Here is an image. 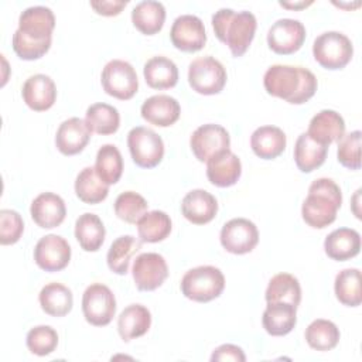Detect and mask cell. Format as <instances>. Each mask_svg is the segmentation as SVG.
<instances>
[{
	"mask_svg": "<svg viewBox=\"0 0 362 362\" xmlns=\"http://www.w3.org/2000/svg\"><path fill=\"white\" fill-rule=\"evenodd\" d=\"M315 61L325 69H342L354 55L351 40L339 31H325L313 44Z\"/></svg>",
	"mask_w": 362,
	"mask_h": 362,
	"instance_id": "8992f818",
	"label": "cell"
},
{
	"mask_svg": "<svg viewBox=\"0 0 362 362\" xmlns=\"http://www.w3.org/2000/svg\"><path fill=\"white\" fill-rule=\"evenodd\" d=\"M133 25L146 35L158 33L165 21V8L156 0H143L132 10Z\"/></svg>",
	"mask_w": 362,
	"mask_h": 362,
	"instance_id": "f546056e",
	"label": "cell"
},
{
	"mask_svg": "<svg viewBox=\"0 0 362 362\" xmlns=\"http://www.w3.org/2000/svg\"><path fill=\"white\" fill-rule=\"evenodd\" d=\"M297 307L290 303H267L262 324L269 335L283 337L293 331L297 322Z\"/></svg>",
	"mask_w": 362,
	"mask_h": 362,
	"instance_id": "484cf974",
	"label": "cell"
},
{
	"mask_svg": "<svg viewBox=\"0 0 362 362\" xmlns=\"http://www.w3.org/2000/svg\"><path fill=\"white\" fill-rule=\"evenodd\" d=\"M103 90L120 100L132 99L139 89V79L133 65L123 59L109 61L100 75Z\"/></svg>",
	"mask_w": 362,
	"mask_h": 362,
	"instance_id": "9c48e42d",
	"label": "cell"
},
{
	"mask_svg": "<svg viewBox=\"0 0 362 362\" xmlns=\"http://www.w3.org/2000/svg\"><path fill=\"white\" fill-rule=\"evenodd\" d=\"M338 161L349 168L359 170L361 168V132L354 130L348 134H344L338 141Z\"/></svg>",
	"mask_w": 362,
	"mask_h": 362,
	"instance_id": "7bdbcfd3",
	"label": "cell"
},
{
	"mask_svg": "<svg viewBox=\"0 0 362 362\" xmlns=\"http://www.w3.org/2000/svg\"><path fill=\"white\" fill-rule=\"evenodd\" d=\"M85 123L92 133L113 134L120 126L119 110L107 103H93L86 109Z\"/></svg>",
	"mask_w": 362,
	"mask_h": 362,
	"instance_id": "d590c367",
	"label": "cell"
},
{
	"mask_svg": "<svg viewBox=\"0 0 362 362\" xmlns=\"http://www.w3.org/2000/svg\"><path fill=\"white\" fill-rule=\"evenodd\" d=\"M211 361H233V362H245L246 356L242 351L240 346L233 345V344H223L221 346H218L212 355H211Z\"/></svg>",
	"mask_w": 362,
	"mask_h": 362,
	"instance_id": "f6af8a7d",
	"label": "cell"
},
{
	"mask_svg": "<svg viewBox=\"0 0 362 362\" xmlns=\"http://www.w3.org/2000/svg\"><path fill=\"white\" fill-rule=\"evenodd\" d=\"M151 325V314L141 304L127 305L117 318V331L124 342L144 335Z\"/></svg>",
	"mask_w": 362,
	"mask_h": 362,
	"instance_id": "4316f807",
	"label": "cell"
},
{
	"mask_svg": "<svg viewBox=\"0 0 362 362\" xmlns=\"http://www.w3.org/2000/svg\"><path fill=\"white\" fill-rule=\"evenodd\" d=\"M141 117L150 124L167 127L174 124L181 113L178 100L168 95H154L147 98L140 109Z\"/></svg>",
	"mask_w": 362,
	"mask_h": 362,
	"instance_id": "44dd1931",
	"label": "cell"
},
{
	"mask_svg": "<svg viewBox=\"0 0 362 362\" xmlns=\"http://www.w3.org/2000/svg\"><path fill=\"white\" fill-rule=\"evenodd\" d=\"M146 83L153 89H170L178 82V68L167 57L157 55L150 58L143 68Z\"/></svg>",
	"mask_w": 362,
	"mask_h": 362,
	"instance_id": "83f0119b",
	"label": "cell"
},
{
	"mask_svg": "<svg viewBox=\"0 0 362 362\" xmlns=\"http://www.w3.org/2000/svg\"><path fill=\"white\" fill-rule=\"evenodd\" d=\"M82 313L90 325H107L116 313L115 294L107 286L102 283H93L88 286L82 296Z\"/></svg>",
	"mask_w": 362,
	"mask_h": 362,
	"instance_id": "30bf717a",
	"label": "cell"
},
{
	"mask_svg": "<svg viewBox=\"0 0 362 362\" xmlns=\"http://www.w3.org/2000/svg\"><path fill=\"white\" fill-rule=\"evenodd\" d=\"M132 274L139 290L153 291L168 277V266L165 259L158 253H140L133 263Z\"/></svg>",
	"mask_w": 362,
	"mask_h": 362,
	"instance_id": "4fadbf2b",
	"label": "cell"
},
{
	"mask_svg": "<svg viewBox=\"0 0 362 362\" xmlns=\"http://www.w3.org/2000/svg\"><path fill=\"white\" fill-rule=\"evenodd\" d=\"M264 298L267 303H290L294 307H298L301 301L298 279L290 273L274 274L267 284Z\"/></svg>",
	"mask_w": 362,
	"mask_h": 362,
	"instance_id": "d6a6232c",
	"label": "cell"
},
{
	"mask_svg": "<svg viewBox=\"0 0 362 362\" xmlns=\"http://www.w3.org/2000/svg\"><path fill=\"white\" fill-rule=\"evenodd\" d=\"M25 344L34 355L47 356L55 351L58 345V334L49 325H37L28 331Z\"/></svg>",
	"mask_w": 362,
	"mask_h": 362,
	"instance_id": "b9f144b4",
	"label": "cell"
},
{
	"mask_svg": "<svg viewBox=\"0 0 362 362\" xmlns=\"http://www.w3.org/2000/svg\"><path fill=\"white\" fill-rule=\"evenodd\" d=\"M189 146L199 161H208L215 154L230 147V136L221 124L206 123L194 130Z\"/></svg>",
	"mask_w": 362,
	"mask_h": 362,
	"instance_id": "5bb4252c",
	"label": "cell"
},
{
	"mask_svg": "<svg viewBox=\"0 0 362 362\" xmlns=\"http://www.w3.org/2000/svg\"><path fill=\"white\" fill-rule=\"evenodd\" d=\"M141 249V240L132 235H123L115 239L107 250L106 262L109 269L116 274H126L132 257Z\"/></svg>",
	"mask_w": 362,
	"mask_h": 362,
	"instance_id": "836d02e7",
	"label": "cell"
},
{
	"mask_svg": "<svg viewBox=\"0 0 362 362\" xmlns=\"http://www.w3.org/2000/svg\"><path fill=\"white\" fill-rule=\"evenodd\" d=\"M33 221L44 229L59 226L66 215L64 199L54 192H41L34 198L30 206Z\"/></svg>",
	"mask_w": 362,
	"mask_h": 362,
	"instance_id": "e0dca14e",
	"label": "cell"
},
{
	"mask_svg": "<svg viewBox=\"0 0 362 362\" xmlns=\"http://www.w3.org/2000/svg\"><path fill=\"white\" fill-rule=\"evenodd\" d=\"M221 245L233 255H245L252 252L259 242V230L256 225L246 218H233L221 229Z\"/></svg>",
	"mask_w": 362,
	"mask_h": 362,
	"instance_id": "8fae6325",
	"label": "cell"
},
{
	"mask_svg": "<svg viewBox=\"0 0 362 362\" xmlns=\"http://www.w3.org/2000/svg\"><path fill=\"white\" fill-rule=\"evenodd\" d=\"M240 174L242 163L230 148L215 154L206 161V177L216 187L225 188L236 184Z\"/></svg>",
	"mask_w": 362,
	"mask_h": 362,
	"instance_id": "ffe728a7",
	"label": "cell"
},
{
	"mask_svg": "<svg viewBox=\"0 0 362 362\" xmlns=\"http://www.w3.org/2000/svg\"><path fill=\"white\" fill-rule=\"evenodd\" d=\"M71 260V246L59 235L42 236L34 247V262L45 272H59Z\"/></svg>",
	"mask_w": 362,
	"mask_h": 362,
	"instance_id": "2e32d148",
	"label": "cell"
},
{
	"mask_svg": "<svg viewBox=\"0 0 362 362\" xmlns=\"http://www.w3.org/2000/svg\"><path fill=\"white\" fill-rule=\"evenodd\" d=\"M90 134L92 132L85 120L69 117L59 124L55 134V146L64 156H75L86 147Z\"/></svg>",
	"mask_w": 362,
	"mask_h": 362,
	"instance_id": "d6986e66",
	"label": "cell"
},
{
	"mask_svg": "<svg viewBox=\"0 0 362 362\" xmlns=\"http://www.w3.org/2000/svg\"><path fill=\"white\" fill-rule=\"evenodd\" d=\"M55 16L49 7L33 6L18 17V28L13 34V49L18 58L34 61L47 54L52 41Z\"/></svg>",
	"mask_w": 362,
	"mask_h": 362,
	"instance_id": "6da1fadb",
	"label": "cell"
},
{
	"mask_svg": "<svg viewBox=\"0 0 362 362\" xmlns=\"http://www.w3.org/2000/svg\"><path fill=\"white\" fill-rule=\"evenodd\" d=\"M147 201L134 191H126L117 195L115 201V214L127 223H136L147 212Z\"/></svg>",
	"mask_w": 362,
	"mask_h": 362,
	"instance_id": "60d3db41",
	"label": "cell"
},
{
	"mask_svg": "<svg viewBox=\"0 0 362 362\" xmlns=\"http://www.w3.org/2000/svg\"><path fill=\"white\" fill-rule=\"evenodd\" d=\"M307 133L315 141L329 146L334 141H339L345 134V122L338 112L324 109L313 116Z\"/></svg>",
	"mask_w": 362,
	"mask_h": 362,
	"instance_id": "7402d4cb",
	"label": "cell"
},
{
	"mask_svg": "<svg viewBox=\"0 0 362 362\" xmlns=\"http://www.w3.org/2000/svg\"><path fill=\"white\" fill-rule=\"evenodd\" d=\"M24 230L21 215L13 209L0 211V243L13 245L20 240Z\"/></svg>",
	"mask_w": 362,
	"mask_h": 362,
	"instance_id": "ee69618b",
	"label": "cell"
},
{
	"mask_svg": "<svg viewBox=\"0 0 362 362\" xmlns=\"http://www.w3.org/2000/svg\"><path fill=\"white\" fill-rule=\"evenodd\" d=\"M170 38L173 45L184 52L202 49L206 42V33L202 20L194 14L178 16L171 25Z\"/></svg>",
	"mask_w": 362,
	"mask_h": 362,
	"instance_id": "9a60e30c",
	"label": "cell"
},
{
	"mask_svg": "<svg viewBox=\"0 0 362 362\" xmlns=\"http://www.w3.org/2000/svg\"><path fill=\"white\" fill-rule=\"evenodd\" d=\"M42 311L51 317L66 315L74 305L72 291L61 283L45 284L38 296Z\"/></svg>",
	"mask_w": 362,
	"mask_h": 362,
	"instance_id": "4dcf8cb0",
	"label": "cell"
},
{
	"mask_svg": "<svg viewBox=\"0 0 362 362\" xmlns=\"http://www.w3.org/2000/svg\"><path fill=\"white\" fill-rule=\"evenodd\" d=\"M137 232L141 242L157 243L164 240L171 232V219L164 211L146 212L137 222Z\"/></svg>",
	"mask_w": 362,
	"mask_h": 362,
	"instance_id": "8d00e7d4",
	"label": "cell"
},
{
	"mask_svg": "<svg viewBox=\"0 0 362 362\" xmlns=\"http://www.w3.org/2000/svg\"><path fill=\"white\" fill-rule=\"evenodd\" d=\"M263 85L269 95L301 105L314 96L318 82L307 68L276 64L264 72Z\"/></svg>",
	"mask_w": 362,
	"mask_h": 362,
	"instance_id": "7a4b0ae2",
	"label": "cell"
},
{
	"mask_svg": "<svg viewBox=\"0 0 362 362\" xmlns=\"http://www.w3.org/2000/svg\"><path fill=\"white\" fill-rule=\"evenodd\" d=\"M342 204L341 188L331 178H317L308 187V195L303 202L301 215L304 222L315 229L331 225Z\"/></svg>",
	"mask_w": 362,
	"mask_h": 362,
	"instance_id": "3957f363",
	"label": "cell"
},
{
	"mask_svg": "<svg viewBox=\"0 0 362 362\" xmlns=\"http://www.w3.org/2000/svg\"><path fill=\"white\" fill-rule=\"evenodd\" d=\"M334 290L339 303L348 307H358L362 303L359 269L349 267L341 270L335 276Z\"/></svg>",
	"mask_w": 362,
	"mask_h": 362,
	"instance_id": "74e56055",
	"label": "cell"
},
{
	"mask_svg": "<svg viewBox=\"0 0 362 362\" xmlns=\"http://www.w3.org/2000/svg\"><path fill=\"white\" fill-rule=\"evenodd\" d=\"M188 82L201 95H216L226 83V71L216 58L199 57L188 66Z\"/></svg>",
	"mask_w": 362,
	"mask_h": 362,
	"instance_id": "52a82bcc",
	"label": "cell"
},
{
	"mask_svg": "<svg viewBox=\"0 0 362 362\" xmlns=\"http://www.w3.org/2000/svg\"><path fill=\"white\" fill-rule=\"evenodd\" d=\"M328 146H324L308 136L301 133L294 146V161L301 173H311L321 167L327 158Z\"/></svg>",
	"mask_w": 362,
	"mask_h": 362,
	"instance_id": "f1b7e54d",
	"label": "cell"
},
{
	"mask_svg": "<svg viewBox=\"0 0 362 362\" xmlns=\"http://www.w3.org/2000/svg\"><path fill=\"white\" fill-rule=\"evenodd\" d=\"M313 1H301V3H287V1H280V6L283 7H287V8H303V7H307L310 6Z\"/></svg>",
	"mask_w": 362,
	"mask_h": 362,
	"instance_id": "7dc6e473",
	"label": "cell"
},
{
	"mask_svg": "<svg viewBox=\"0 0 362 362\" xmlns=\"http://www.w3.org/2000/svg\"><path fill=\"white\" fill-rule=\"evenodd\" d=\"M95 170L107 185L116 184L123 173V158L119 148L113 144H103L98 150Z\"/></svg>",
	"mask_w": 362,
	"mask_h": 362,
	"instance_id": "ab89813d",
	"label": "cell"
},
{
	"mask_svg": "<svg viewBox=\"0 0 362 362\" xmlns=\"http://www.w3.org/2000/svg\"><path fill=\"white\" fill-rule=\"evenodd\" d=\"M212 27L218 40L229 47L232 55L242 57L255 37L257 21L250 11L223 7L212 16Z\"/></svg>",
	"mask_w": 362,
	"mask_h": 362,
	"instance_id": "277c9868",
	"label": "cell"
},
{
	"mask_svg": "<svg viewBox=\"0 0 362 362\" xmlns=\"http://www.w3.org/2000/svg\"><path fill=\"white\" fill-rule=\"evenodd\" d=\"M181 293L197 303H208L219 297L225 288V276L215 266H198L181 279Z\"/></svg>",
	"mask_w": 362,
	"mask_h": 362,
	"instance_id": "5b68a950",
	"label": "cell"
},
{
	"mask_svg": "<svg viewBox=\"0 0 362 362\" xmlns=\"http://www.w3.org/2000/svg\"><path fill=\"white\" fill-rule=\"evenodd\" d=\"M127 146L133 161L141 168H153L164 157L163 139L148 127H133L127 133Z\"/></svg>",
	"mask_w": 362,
	"mask_h": 362,
	"instance_id": "ba28073f",
	"label": "cell"
},
{
	"mask_svg": "<svg viewBox=\"0 0 362 362\" xmlns=\"http://www.w3.org/2000/svg\"><path fill=\"white\" fill-rule=\"evenodd\" d=\"M324 250L332 260H349L361 250V235L351 228L335 229L325 238Z\"/></svg>",
	"mask_w": 362,
	"mask_h": 362,
	"instance_id": "cb8c5ba5",
	"label": "cell"
},
{
	"mask_svg": "<svg viewBox=\"0 0 362 362\" xmlns=\"http://www.w3.org/2000/svg\"><path fill=\"white\" fill-rule=\"evenodd\" d=\"M305 40V27L294 18H279L267 31L269 48L280 55H288L301 48Z\"/></svg>",
	"mask_w": 362,
	"mask_h": 362,
	"instance_id": "7c38bea8",
	"label": "cell"
},
{
	"mask_svg": "<svg viewBox=\"0 0 362 362\" xmlns=\"http://www.w3.org/2000/svg\"><path fill=\"white\" fill-rule=\"evenodd\" d=\"M21 96L30 109L35 112H44L52 107L55 103L57 86L48 75L35 74L24 82Z\"/></svg>",
	"mask_w": 362,
	"mask_h": 362,
	"instance_id": "ac0fdd59",
	"label": "cell"
},
{
	"mask_svg": "<svg viewBox=\"0 0 362 362\" xmlns=\"http://www.w3.org/2000/svg\"><path fill=\"white\" fill-rule=\"evenodd\" d=\"M75 194L85 204H99L109 194V185L98 175L95 167H85L76 175Z\"/></svg>",
	"mask_w": 362,
	"mask_h": 362,
	"instance_id": "e575fe53",
	"label": "cell"
},
{
	"mask_svg": "<svg viewBox=\"0 0 362 362\" xmlns=\"http://www.w3.org/2000/svg\"><path fill=\"white\" fill-rule=\"evenodd\" d=\"M287 144L284 132L277 126H260L250 136V147L253 153L263 160L279 157Z\"/></svg>",
	"mask_w": 362,
	"mask_h": 362,
	"instance_id": "d4e9b609",
	"label": "cell"
},
{
	"mask_svg": "<svg viewBox=\"0 0 362 362\" xmlns=\"http://www.w3.org/2000/svg\"><path fill=\"white\" fill-rule=\"evenodd\" d=\"M305 341L307 344L315 349V351H331L334 349L339 342V329L338 327L324 318L314 320L307 328H305Z\"/></svg>",
	"mask_w": 362,
	"mask_h": 362,
	"instance_id": "f35d334b",
	"label": "cell"
},
{
	"mask_svg": "<svg viewBox=\"0 0 362 362\" xmlns=\"http://www.w3.org/2000/svg\"><path fill=\"white\" fill-rule=\"evenodd\" d=\"M127 6V0H93L90 7L102 16H117Z\"/></svg>",
	"mask_w": 362,
	"mask_h": 362,
	"instance_id": "bcb514c9",
	"label": "cell"
},
{
	"mask_svg": "<svg viewBox=\"0 0 362 362\" xmlns=\"http://www.w3.org/2000/svg\"><path fill=\"white\" fill-rule=\"evenodd\" d=\"M105 225L95 214L85 212L75 222V238L86 252L99 250L105 242Z\"/></svg>",
	"mask_w": 362,
	"mask_h": 362,
	"instance_id": "1f68e13d",
	"label": "cell"
},
{
	"mask_svg": "<svg viewBox=\"0 0 362 362\" xmlns=\"http://www.w3.org/2000/svg\"><path fill=\"white\" fill-rule=\"evenodd\" d=\"M181 211L185 219L195 225H205L211 222L218 212L216 198L205 189L189 191L181 202Z\"/></svg>",
	"mask_w": 362,
	"mask_h": 362,
	"instance_id": "603a6c76",
	"label": "cell"
}]
</instances>
